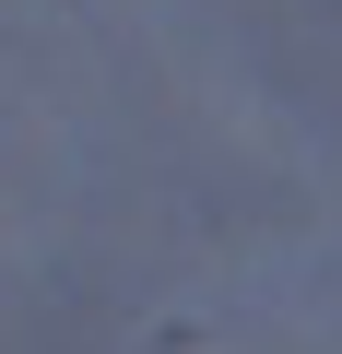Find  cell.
<instances>
[]
</instances>
